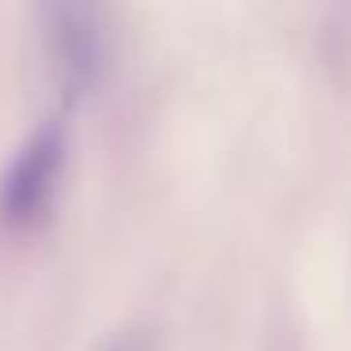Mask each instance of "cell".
Masks as SVG:
<instances>
[{"instance_id":"1","label":"cell","mask_w":351,"mask_h":351,"mask_svg":"<svg viewBox=\"0 0 351 351\" xmlns=\"http://www.w3.org/2000/svg\"><path fill=\"white\" fill-rule=\"evenodd\" d=\"M64 170V132L46 121L27 136L19 155L12 159L8 174L0 178V219L4 227H34L53 204L57 182Z\"/></svg>"},{"instance_id":"2","label":"cell","mask_w":351,"mask_h":351,"mask_svg":"<svg viewBox=\"0 0 351 351\" xmlns=\"http://www.w3.org/2000/svg\"><path fill=\"white\" fill-rule=\"evenodd\" d=\"M46 61L64 95H84L106 61V27L91 4H53L46 12Z\"/></svg>"}]
</instances>
